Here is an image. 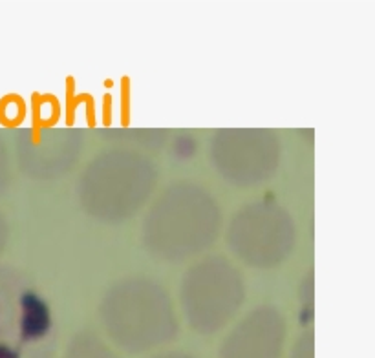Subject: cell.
Masks as SVG:
<instances>
[{
	"mask_svg": "<svg viewBox=\"0 0 375 358\" xmlns=\"http://www.w3.org/2000/svg\"><path fill=\"white\" fill-rule=\"evenodd\" d=\"M20 307H22V316H20V335L24 340H38L50 331L52 325V316H50V307L46 302L35 292H26L20 296Z\"/></svg>",
	"mask_w": 375,
	"mask_h": 358,
	"instance_id": "obj_1",
	"label": "cell"
},
{
	"mask_svg": "<svg viewBox=\"0 0 375 358\" xmlns=\"http://www.w3.org/2000/svg\"><path fill=\"white\" fill-rule=\"evenodd\" d=\"M0 358H19V353L6 343H0Z\"/></svg>",
	"mask_w": 375,
	"mask_h": 358,
	"instance_id": "obj_2",
	"label": "cell"
}]
</instances>
